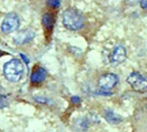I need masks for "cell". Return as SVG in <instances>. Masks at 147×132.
I'll return each instance as SVG.
<instances>
[{"mask_svg": "<svg viewBox=\"0 0 147 132\" xmlns=\"http://www.w3.org/2000/svg\"><path fill=\"white\" fill-rule=\"evenodd\" d=\"M3 73L9 81L17 82L22 79L24 73L23 64L18 59H12L4 65Z\"/></svg>", "mask_w": 147, "mask_h": 132, "instance_id": "obj_2", "label": "cell"}, {"mask_svg": "<svg viewBox=\"0 0 147 132\" xmlns=\"http://www.w3.org/2000/svg\"><path fill=\"white\" fill-rule=\"evenodd\" d=\"M47 3L49 6L53 7V8H57L59 6L60 4V1L59 0H47Z\"/></svg>", "mask_w": 147, "mask_h": 132, "instance_id": "obj_12", "label": "cell"}, {"mask_svg": "<svg viewBox=\"0 0 147 132\" xmlns=\"http://www.w3.org/2000/svg\"><path fill=\"white\" fill-rule=\"evenodd\" d=\"M104 118H105V119L109 123L113 124V125H118V124H120L123 120V118H122L121 116H120L119 114L115 113V112H113V111H111L109 109L105 111V112H104Z\"/></svg>", "mask_w": 147, "mask_h": 132, "instance_id": "obj_9", "label": "cell"}, {"mask_svg": "<svg viewBox=\"0 0 147 132\" xmlns=\"http://www.w3.org/2000/svg\"><path fill=\"white\" fill-rule=\"evenodd\" d=\"M75 127L78 131H85L89 128V121L85 118H80L75 122Z\"/></svg>", "mask_w": 147, "mask_h": 132, "instance_id": "obj_11", "label": "cell"}, {"mask_svg": "<svg viewBox=\"0 0 147 132\" xmlns=\"http://www.w3.org/2000/svg\"><path fill=\"white\" fill-rule=\"evenodd\" d=\"M19 24H20V21L16 13H9L3 19L1 26V29L3 33L9 34L16 31L19 28Z\"/></svg>", "mask_w": 147, "mask_h": 132, "instance_id": "obj_5", "label": "cell"}, {"mask_svg": "<svg viewBox=\"0 0 147 132\" xmlns=\"http://www.w3.org/2000/svg\"><path fill=\"white\" fill-rule=\"evenodd\" d=\"M140 6L143 9H146L147 8V0H140Z\"/></svg>", "mask_w": 147, "mask_h": 132, "instance_id": "obj_15", "label": "cell"}, {"mask_svg": "<svg viewBox=\"0 0 147 132\" xmlns=\"http://www.w3.org/2000/svg\"><path fill=\"white\" fill-rule=\"evenodd\" d=\"M127 82L136 92H145L147 90V80L137 72L131 73L127 78Z\"/></svg>", "mask_w": 147, "mask_h": 132, "instance_id": "obj_3", "label": "cell"}, {"mask_svg": "<svg viewBox=\"0 0 147 132\" xmlns=\"http://www.w3.org/2000/svg\"><path fill=\"white\" fill-rule=\"evenodd\" d=\"M6 105V101L4 100V98L3 97H0V109L3 108V106Z\"/></svg>", "mask_w": 147, "mask_h": 132, "instance_id": "obj_13", "label": "cell"}, {"mask_svg": "<svg viewBox=\"0 0 147 132\" xmlns=\"http://www.w3.org/2000/svg\"><path fill=\"white\" fill-rule=\"evenodd\" d=\"M21 57L22 58V60L24 61V62H26L27 64L28 63V58H27V57H26V56H25L24 54H21Z\"/></svg>", "mask_w": 147, "mask_h": 132, "instance_id": "obj_16", "label": "cell"}, {"mask_svg": "<svg viewBox=\"0 0 147 132\" xmlns=\"http://www.w3.org/2000/svg\"><path fill=\"white\" fill-rule=\"evenodd\" d=\"M63 23L66 29L77 31L84 27V17L78 10L74 9H67L63 14Z\"/></svg>", "mask_w": 147, "mask_h": 132, "instance_id": "obj_1", "label": "cell"}, {"mask_svg": "<svg viewBox=\"0 0 147 132\" xmlns=\"http://www.w3.org/2000/svg\"><path fill=\"white\" fill-rule=\"evenodd\" d=\"M35 34L33 30L31 29H24L19 32L15 37H14V42L15 43L18 45H22L29 42L34 37Z\"/></svg>", "mask_w": 147, "mask_h": 132, "instance_id": "obj_7", "label": "cell"}, {"mask_svg": "<svg viewBox=\"0 0 147 132\" xmlns=\"http://www.w3.org/2000/svg\"><path fill=\"white\" fill-rule=\"evenodd\" d=\"M127 59V50L122 45H116L109 55V61L114 66H118Z\"/></svg>", "mask_w": 147, "mask_h": 132, "instance_id": "obj_6", "label": "cell"}, {"mask_svg": "<svg viewBox=\"0 0 147 132\" xmlns=\"http://www.w3.org/2000/svg\"><path fill=\"white\" fill-rule=\"evenodd\" d=\"M47 77V72L43 67H38L31 74V81L33 83H40L42 82Z\"/></svg>", "mask_w": 147, "mask_h": 132, "instance_id": "obj_8", "label": "cell"}, {"mask_svg": "<svg viewBox=\"0 0 147 132\" xmlns=\"http://www.w3.org/2000/svg\"><path fill=\"white\" fill-rule=\"evenodd\" d=\"M119 81V78L115 73L102 74L98 80V87L101 92L109 93V91L114 88Z\"/></svg>", "mask_w": 147, "mask_h": 132, "instance_id": "obj_4", "label": "cell"}, {"mask_svg": "<svg viewBox=\"0 0 147 132\" xmlns=\"http://www.w3.org/2000/svg\"><path fill=\"white\" fill-rule=\"evenodd\" d=\"M71 101L73 102V104H78L80 102V99L78 96H74V97H72Z\"/></svg>", "mask_w": 147, "mask_h": 132, "instance_id": "obj_14", "label": "cell"}, {"mask_svg": "<svg viewBox=\"0 0 147 132\" xmlns=\"http://www.w3.org/2000/svg\"><path fill=\"white\" fill-rule=\"evenodd\" d=\"M42 23L44 27L48 30H52L54 25V16L51 13H46L42 17Z\"/></svg>", "mask_w": 147, "mask_h": 132, "instance_id": "obj_10", "label": "cell"}]
</instances>
